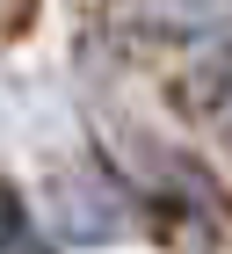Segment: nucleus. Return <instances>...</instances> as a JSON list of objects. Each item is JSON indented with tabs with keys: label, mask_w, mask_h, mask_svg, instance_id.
<instances>
[{
	"label": "nucleus",
	"mask_w": 232,
	"mask_h": 254,
	"mask_svg": "<svg viewBox=\"0 0 232 254\" xmlns=\"http://www.w3.org/2000/svg\"><path fill=\"white\" fill-rule=\"evenodd\" d=\"M225 117H232V87H225Z\"/></svg>",
	"instance_id": "7ed1b4c3"
},
{
	"label": "nucleus",
	"mask_w": 232,
	"mask_h": 254,
	"mask_svg": "<svg viewBox=\"0 0 232 254\" xmlns=\"http://www.w3.org/2000/svg\"><path fill=\"white\" fill-rule=\"evenodd\" d=\"M0 254H29V203L0 182Z\"/></svg>",
	"instance_id": "f03ea898"
},
{
	"label": "nucleus",
	"mask_w": 232,
	"mask_h": 254,
	"mask_svg": "<svg viewBox=\"0 0 232 254\" xmlns=\"http://www.w3.org/2000/svg\"><path fill=\"white\" fill-rule=\"evenodd\" d=\"M44 211H51V225H58L65 240H123L131 218H138V203L116 189L102 167H73V175L51 182Z\"/></svg>",
	"instance_id": "f257e3e1"
}]
</instances>
